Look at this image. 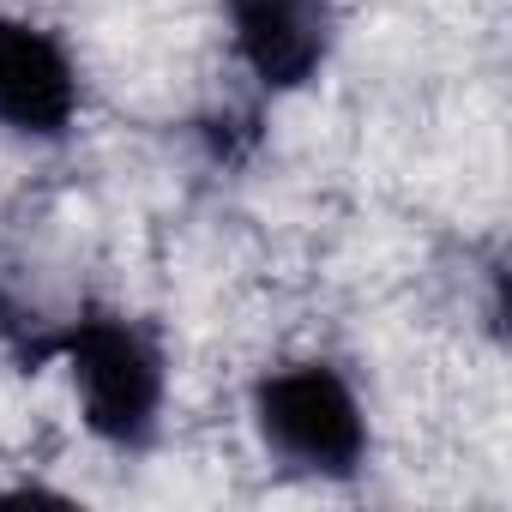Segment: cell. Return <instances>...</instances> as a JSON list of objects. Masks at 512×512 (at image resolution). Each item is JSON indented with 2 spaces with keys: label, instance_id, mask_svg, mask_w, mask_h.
<instances>
[{
  "label": "cell",
  "instance_id": "1",
  "mask_svg": "<svg viewBox=\"0 0 512 512\" xmlns=\"http://www.w3.org/2000/svg\"><path fill=\"white\" fill-rule=\"evenodd\" d=\"M49 356L67 368L79 416L103 446L145 452L157 440L169 404V356L145 320L115 308H85L49 338Z\"/></svg>",
  "mask_w": 512,
  "mask_h": 512
},
{
  "label": "cell",
  "instance_id": "4",
  "mask_svg": "<svg viewBox=\"0 0 512 512\" xmlns=\"http://www.w3.org/2000/svg\"><path fill=\"white\" fill-rule=\"evenodd\" d=\"M79 109L85 85L73 49L25 13H0V127L13 139L49 145L73 133Z\"/></svg>",
  "mask_w": 512,
  "mask_h": 512
},
{
  "label": "cell",
  "instance_id": "3",
  "mask_svg": "<svg viewBox=\"0 0 512 512\" xmlns=\"http://www.w3.org/2000/svg\"><path fill=\"white\" fill-rule=\"evenodd\" d=\"M223 31L253 85L266 97H290L326 73L338 7L332 0H223Z\"/></svg>",
  "mask_w": 512,
  "mask_h": 512
},
{
  "label": "cell",
  "instance_id": "2",
  "mask_svg": "<svg viewBox=\"0 0 512 512\" xmlns=\"http://www.w3.org/2000/svg\"><path fill=\"white\" fill-rule=\"evenodd\" d=\"M253 434L260 446L296 470V476H320V482H350L368 464V410L356 380L326 362V356H302V362H278L253 380L247 398Z\"/></svg>",
  "mask_w": 512,
  "mask_h": 512
}]
</instances>
